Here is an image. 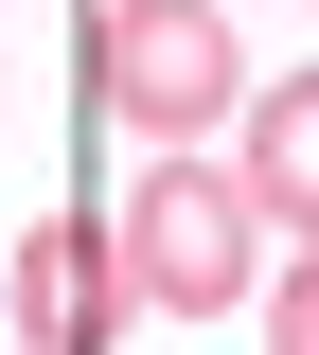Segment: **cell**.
<instances>
[{
  "label": "cell",
  "mask_w": 319,
  "mask_h": 355,
  "mask_svg": "<svg viewBox=\"0 0 319 355\" xmlns=\"http://www.w3.org/2000/svg\"><path fill=\"white\" fill-rule=\"evenodd\" d=\"M125 266H142V320H248V266H266V214H248V178L195 160V142H160V178H142L125 214Z\"/></svg>",
  "instance_id": "7a4b0ae2"
},
{
  "label": "cell",
  "mask_w": 319,
  "mask_h": 355,
  "mask_svg": "<svg viewBox=\"0 0 319 355\" xmlns=\"http://www.w3.org/2000/svg\"><path fill=\"white\" fill-rule=\"evenodd\" d=\"M266 355H319V231L266 266Z\"/></svg>",
  "instance_id": "5b68a950"
},
{
  "label": "cell",
  "mask_w": 319,
  "mask_h": 355,
  "mask_svg": "<svg viewBox=\"0 0 319 355\" xmlns=\"http://www.w3.org/2000/svg\"><path fill=\"white\" fill-rule=\"evenodd\" d=\"M230 107H248V53H230L213 0H89V125L213 142Z\"/></svg>",
  "instance_id": "6da1fadb"
},
{
  "label": "cell",
  "mask_w": 319,
  "mask_h": 355,
  "mask_svg": "<svg viewBox=\"0 0 319 355\" xmlns=\"http://www.w3.org/2000/svg\"><path fill=\"white\" fill-rule=\"evenodd\" d=\"M248 214H266V231H319V71H266V89H248Z\"/></svg>",
  "instance_id": "277c9868"
},
{
  "label": "cell",
  "mask_w": 319,
  "mask_h": 355,
  "mask_svg": "<svg viewBox=\"0 0 319 355\" xmlns=\"http://www.w3.org/2000/svg\"><path fill=\"white\" fill-rule=\"evenodd\" d=\"M0 338H18V320H0Z\"/></svg>",
  "instance_id": "8992f818"
},
{
  "label": "cell",
  "mask_w": 319,
  "mask_h": 355,
  "mask_svg": "<svg viewBox=\"0 0 319 355\" xmlns=\"http://www.w3.org/2000/svg\"><path fill=\"white\" fill-rule=\"evenodd\" d=\"M0 320H18V355H125V320H142L125 231H107V214H53L36 249L0 266Z\"/></svg>",
  "instance_id": "3957f363"
}]
</instances>
